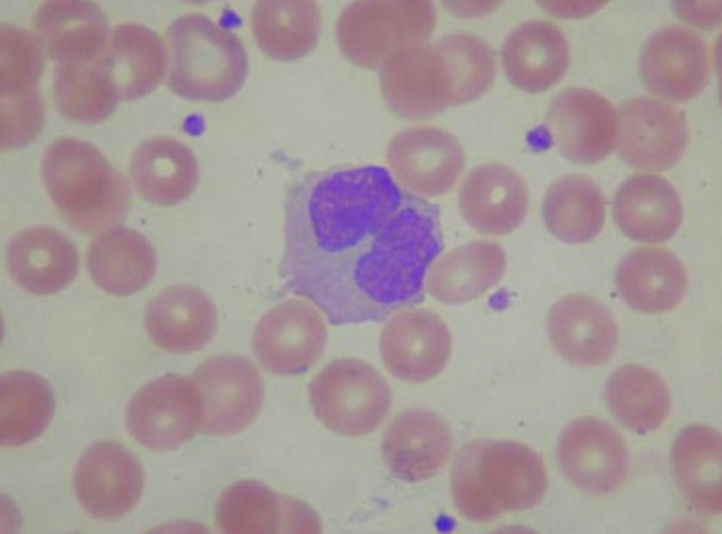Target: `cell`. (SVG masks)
<instances>
[{
    "instance_id": "cell-1",
    "label": "cell",
    "mask_w": 722,
    "mask_h": 534,
    "mask_svg": "<svg viewBox=\"0 0 722 534\" xmlns=\"http://www.w3.org/2000/svg\"><path fill=\"white\" fill-rule=\"evenodd\" d=\"M438 217L381 166L309 172L285 204L286 285L331 324L382 321L422 300Z\"/></svg>"
},
{
    "instance_id": "cell-2",
    "label": "cell",
    "mask_w": 722,
    "mask_h": 534,
    "mask_svg": "<svg viewBox=\"0 0 722 534\" xmlns=\"http://www.w3.org/2000/svg\"><path fill=\"white\" fill-rule=\"evenodd\" d=\"M546 482L539 455L509 441L467 444L457 454L451 476L456 507L474 521L533 507L543 497Z\"/></svg>"
},
{
    "instance_id": "cell-3",
    "label": "cell",
    "mask_w": 722,
    "mask_h": 534,
    "mask_svg": "<svg viewBox=\"0 0 722 534\" xmlns=\"http://www.w3.org/2000/svg\"><path fill=\"white\" fill-rule=\"evenodd\" d=\"M42 169L58 212L75 230L94 233L123 218L129 204L127 181L91 144L56 140L47 150Z\"/></svg>"
},
{
    "instance_id": "cell-4",
    "label": "cell",
    "mask_w": 722,
    "mask_h": 534,
    "mask_svg": "<svg viewBox=\"0 0 722 534\" xmlns=\"http://www.w3.org/2000/svg\"><path fill=\"white\" fill-rule=\"evenodd\" d=\"M168 85L190 100L219 102L235 94L245 80V48L233 32L202 14L176 19L166 33Z\"/></svg>"
},
{
    "instance_id": "cell-5",
    "label": "cell",
    "mask_w": 722,
    "mask_h": 534,
    "mask_svg": "<svg viewBox=\"0 0 722 534\" xmlns=\"http://www.w3.org/2000/svg\"><path fill=\"white\" fill-rule=\"evenodd\" d=\"M435 23L429 1H359L341 13L336 37L351 62L377 69L400 50L424 44Z\"/></svg>"
},
{
    "instance_id": "cell-6",
    "label": "cell",
    "mask_w": 722,
    "mask_h": 534,
    "mask_svg": "<svg viewBox=\"0 0 722 534\" xmlns=\"http://www.w3.org/2000/svg\"><path fill=\"white\" fill-rule=\"evenodd\" d=\"M309 396L324 425L353 437L373 430L391 403L385 378L369 363L355 358H338L324 366L312 380Z\"/></svg>"
},
{
    "instance_id": "cell-7",
    "label": "cell",
    "mask_w": 722,
    "mask_h": 534,
    "mask_svg": "<svg viewBox=\"0 0 722 534\" xmlns=\"http://www.w3.org/2000/svg\"><path fill=\"white\" fill-rule=\"evenodd\" d=\"M381 87L387 106L405 118L429 117L457 104L455 68L439 42L394 54L383 66Z\"/></svg>"
},
{
    "instance_id": "cell-8",
    "label": "cell",
    "mask_w": 722,
    "mask_h": 534,
    "mask_svg": "<svg viewBox=\"0 0 722 534\" xmlns=\"http://www.w3.org/2000/svg\"><path fill=\"white\" fill-rule=\"evenodd\" d=\"M191 380L200 406V428L215 436L245 429L258 413L264 395L261 375L253 363L238 355L214 356L204 360Z\"/></svg>"
},
{
    "instance_id": "cell-9",
    "label": "cell",
    "mask_w": 722,
    "mask_h": 534,
    "mask_svg": "<svg viewBox=\"0 0 722 534\" xmlns=\"http://www.w3.org/2000/svg\"><path fill=\"white\" fill-rule=\"evenodd\" d=\"M130 435L150 450L178 448L200 428V406L191 378L167 374L142 387L130 401Z\"/></svg>"
},
{
    "instance_id": "cell-10",
    "label": "cell",
    "mask_w": 722,
    "mask_h": 534,
    "mask_svg": "<svg viewBox=\"0 0 722 534\" xmlns=\"http://www.w3.org/2000/svg\"><path fill=\"white\" fill-rule=\"evenodd\" d=\"M327 336L325 322L307 301L282 302L260 319L252 338L253 351L271 373H303L321 357Z\"/></svg>"
},
{
    "instance_id": "cell-11",
    "label": "cell",
    "mask_w": 722,
    "mask_h": 534,
    "mask_svg": "<svg viewBox=\"0 0 722 534\" xmlns=\"http://www.w3.org/2000/svg\"><path fill=\"white\" fill-rule=\"evenodd\" d=\"M683 113L645 97L623 102L618 110L616 144L620 157L634 168L662 171L677 163L687 144Z\"/></svg>"
},
{
    "instance_id": "cell-12",
    "label": "cell",
    "mask_w": 722,
    "mask_h": 534,
    "mask_svg": "<svg viewBox=\"0 0 722 534\" xmlns=\"http://www.w3.org/2000/svg\"><path fill=\"white\" fill-rule=\"evenodd\" d=\"M143 485L140 462L115 442L92 444L75 470L74 487L80 504L100 519H117L127 514L137 502Z\"/></svg>"
},
{
    "instance_id": "cell-13",
    "label": "cell",
    "mask_w": 722,
    "mask_h": 534,
    "mask_svg": "<svg viewBox=\"0 0 722 534\" xmlns=\"http://www.w3.org/2000/svg\"><path fill=\"white\" fill-rule=\"evenodd\" d=\"M709 68L704 40L680 25L653 33L640 54L644 83L652 92L671 101L683 102L699 94L708 80Z\"/></svg>"
},
{
    "instance_id": "cell-14",
    "label": "cell",
    "mask_w": 722,
    "mask_h": 534,
    "mask_svg": "<svg viewBox=\"0 0 722 534\" xmlns=\"http://www.w3.org/2000/svg\"><path fill=\"white\" fill-rule=\"evenodd\" d=\"M558 458L573 484L596 494L619 487L628 468V452L620 434L608 423L594 418L578 419L563 430Z\"/></svg>"
},
{
    "instance_id": "cell-15",
    "label": "cell",
    "mask_w": 722,
    "mask_h": 534,
    "mask_svg": "<svg viewBox=\"0 0 722 534\" xmlns=\"http://www.w3.org/2000/svg\"><path fill=\"white\" fill-rule=\"evenodd\" d=\"M384 365L395 377L422 382L444 368L451 351V336L442 320L423 308L400 312L387 322L380 337Z\"/></svg>"
},
{
    "instance_id": "cell-16",
    "label": "cell",
    "mask_w": 722,
    "mask_h": 534,
    "mask_svg": "<svg viewBox=\"0 0 722 534\" xmlns=\"http://www.w3.org/2000/svg\"><path fill=\"white\" fill-rule=\"evenodd\" d=\"M548 126L562 154L574 162L589 164L605 158L616 144L617 115L601 95L572 88L552 103Z\"/></svg>"
},
{
    "instance_id": "cell-17",
    "label": "cell",
    "mask_w": 722,
    "mask_h": 534,
    "mask_svg": "<svg viewBox=\"0 0 722 534\" xmlns=\"http://www.w3.org/2000/svg\"><path fill=\"white\" fill-rule=\"evenodd\" d=\"M460 213L474 229L489 236L508 234L523 222L529 193L522 176L499 163L473 168L458 193Z\"/></svg>"
},
{
    "instance_id": "cell-18",
    "label": "cell",
    "mask_w": 722,
    "mask_h": 534,
    "mask_svg": "<svg viewBox=\"0 0 722 534\" xmlns=\"http://www.w3.org/2000/svg\"><path fill=\"white\" fill-rule=\"evenodd\" d=\"M145 321L149 336L158 346L185 353L198 351L211 341L216 330L217 314L203 291L176 285L153 298L147 307Z\"/></svg>"
},
{
    "instance_id": "cell-19",
    "label": "cell",
    "mask_w": 722,
    "mask_h": 534,
    "mask_svg": "<svg viewBox=\"0 0 722 534\" xmlns=\"http://www.w3.org/2000/svg\"><path fill=\"white\" fill-rule=\"evenodd\" d=\"M548 332L556 351L583 367L606 362L617 342V329L608 311L584 295L567 296L554 304L548 318Z\"/></svg>"
},
{
    "instance_id": "cell-20",
    "label": "cell",
    "mask_w": 722,
    "mask_h": 534,
    "mask_svg": "<svg viewBox=\"0 0 722 534\" xmlns=\"http://www.w3.org/2000/svg\"><path fill=\"white\" fill-rule=\"evenodd\" d=\"M8 270L26 291L54 293L70 284L78 269V253L74 244L59 231L44 226L16 234L6 250Z\"/></svg>"
},
{
    "instance_id": "cell-21",
    "label": "cell",
    "mask_w": 722,
    "mask_h": 534,
    "mask_svg": "<svg viewBox=\"0 0 722 534\" xmlns=\"http://www.w3.org/2000/svg\"><path fill=\"white\" fill-rule=\"evenodd\" d=\"M450 448L445 422L430 411L415 409L391 424L384 437L382 454L396 477L416 482L433 475L446 461Z\"/></svg>"
},
{
    "instance_id": "cell-22",
    "label": "cell",
    "mask_w": 722,
    "mask_h": 534,
    "mask_svg": "<svg viewBox=\"0 0 722 534\" xmlns=\"http://www.w3.org/2000/svg\"><path fill=\"white\" fill-rule=\"evenodd\" d=\"M614 219L630 238L647 243L671 237L683 218L680 199L665 178L653 174H637L617 190L613 203Z\"/></svg>"
},
{
    "instance_id": "cell-23",
    "label": "cell",
    "mask_w": 722,
    "mask_h": 534,
    "mask_svg": "<svg viewBox=\"0 0 722 534\" xmlns=\"http://www.w3.org/2000/svg\"><path fill=\"white\" fill-rule=\"evenodd\" d=\"M616 283L632 308L647 314L669 311L682 301L687 289L685 269L672 253L659 248H638L619 264Z\"/></svg>"
},
{
    "instance_id": "cell-24",
    "label": "cell",
    "mask_w": 722,
    "mask_h": 534,
    "mask_svg": "<svg viewBox=\"0 0 722 534\" xmlns=\"http://www.w3.org/2000/svg\"><path fill=\"white\" fill-rule=\"evenodd\" d=\"M34 28L56 64L103 53L108 23L101 8L83 1H49L34 16Z\"/></svg>"
},
{
    "instance_id": "cell-25",
    "label": "cell",
    "mask_w": 722,
    "mask_h": 534,
    "mask_svg": "<svg viewBox=\"0 0 722 534\" xmlns=\"http://www.w3.org/2000/svg\"><path fill=\"white\" fill-rule=\"evenodd\" d=\"M502 59L505 72L515 86L528 92L542 91L565 74L569 63L568 45L554 25L527 22L508 37Z\"/></svg>"
},
{
    "instance_id": "cell-26",
    "label": "cell",
    "mask_w": 722,
    "mask_h": 534,
    "mask_svg": "<svg viewBox=\"0 0 722 534\" xmlns=\"http://www.w3.org/2000/svg\"><path fill=\"white\" fill-rule=\"evenodd\" d=\"M135 186L150 202L178 204L195 190L199 178L197 161L181 142L167 137L148 140L135 150L131 162Z\"/></svg>"
},
{
    "instance_id": "cell-27",
    "label": "cell",
    "mask_w": 722,
    "mask_h": 534,
    "mask_svg": "<svg viewBox=\"0 0 722 534\" xmlns=\"http://www.w3.org/2000/svg\"><path fill=\"white\" fill-rule=\"evenodd\" d=\"M721 435L715 428L694 425L683 429L672 449L677 483L688 501L701 512L722 509Z\"/></svg>"
},
{
    "instance_id": "cell-28",
    "label": "cell",
    "mask_w": 722,
    "mask_h": 534,
    "mask_svg": "<svg viewBox=\"0 0 722 534\" xmlns=\"http://www.w3.org/2000/svg\"><path fill=\"white\" fill-rule=\"evenodd\" d=\"M90 275L104 291L116 296L133 294L152 280L156 268L153 248L135 230L118 227L95 238L87 252Z\"/></svg>"
},
{
    "instance_id": "cell-29",
    "label": "cell",
    "mask_w": 722,
    "mask_h": 534,
    "mask_svg": "<svg viewBox=\"0 0 722 534\" xmlns=\"http://www.w3.org/2000/svg\"><path fill=\"white\" fill-rule=\"evenodd\" d=\"M104 61L118 99L135 100L152 91L161 79L164 47L150 29L125 23L115 28Z\"/></svg>"
},
{
    "instance_id": "cell-30",
    "label": "cell",
    "mask_w": 722,
    "mask_h": 534,
    "mask_svg": "<svg viewBox=\"0 0 722 534\" xmlns=\"http://www.w3.org/2000/svg\"><path fill=\"white\" fill-rule=\"evenodd\" d=\"M506 263L505 253L496 243L475 241L461 245L435 264L428 277L427 290L443 303L468 301L499 281Z\"/></svg>"
},
{
    "instance_id": "cell-31",
    "label": "cell",
    "mask_w": 722,
    "mask_h": 534,
    "mask_svg": "<svg viewBox=\"0 0 722 534\" xmlns=\"http://www.w3.org/2000/svg\"><path fill=\"white\" fill-rule=\"evenodd\" d=\"M321 16L314 1H259L252 13V31L269 57L292 61L308 54L319 35Z\"/></svg>"
},
{
    "instance_id": "cell-32",
    "label": "cell",
    "mask_w": 722,
    "mask_h": 534,
    "mask_svg": "<svg viewBox=\"0 0 722 534\" xmlns=\"http://www.w3.org/2000/svg\"><path fill=\"white\" fill-rule=\"evenodd\" d=\"M298 506L297 500L281 497L259 482L244 480L222 493L216 516L225 533H293Z\"/></svg>"
},
{
    "instance_id": "cell-33",
    "label": "cell",
    "mask_w": 722,
    "mask_h": 534,
    "mask_svg": "<svg viewBox=\"0 0 722 534\" xmlns=\"http://www.w3.org/2000/svg\"><path fill=\"white\" fill-rule=\"evenodd\" d=\"M54 399L42 377L12 370L0 378V443L12 447L38 437L50 423Z\"/></svg>"
},
{
    "instance_id": "cell-34",
    "label": "cell",
    "mask_w": 722,
    "mask_h": 534,
    "mask_svg": "<svg viewBox=\"0 0 722 534\" xmlns=\"http://www.w3.org/2000/svg\"><path fill=\"white\" fill-rule=\"evenodd\" d=\"M546 227L558 239L582 243L594 238L604 220V202L598 186L588 177L571 174L548 188L542 205Z\"/></svg>"
},
{
    "instance_id": "cell-35",
    "label": "cell",
    "mask_w": 722,
    "mask_h": 534,
    "mask_svg": "<svg viewBox=\"0 0 722 534\" xmlns=\"http://www.w3.org/2000/svg\"><path fill=\"white\" fill-rule=\"evenodd\" d=\"M605 399L616 419L637 432L659 427L670 410L667 386L654 370L639 365H623L609 377Z\"/></svg>"
},
{
    "instance_id": "cell-36",
    "label": "cell",
    "mask_w": 722,
    "mask_h": 534,
    "mask_svg": "<svg viewBox=\"0 0 722 534\" xmlns=\"http://www.w3.org/2000/svg\"><path fill=\"white\" fill-rule=\"evenodd\" d=\"M103 54L91 59L56 64L54 98L59 110L67 119L97 123L114 109L118 98L108 78Z\"/></svg>"
},
{
    "instance_id": "cell-37",
    "label": "cell",
    "mask_w": 722,
    "mask_h": 534,
    "mask_svg": "<svg viewBox=\"0 0 722 534\" xmlns=\"http://www.w3.org/2000/svg\"><path fill=\"white\" fill-rule=\"evenodd\" d=\"M422 159L427 169V188L430 193L448 191L465 166V154L458 140L435 128L410 130L396 143Z\"/></svg>"
}]
</instances>
